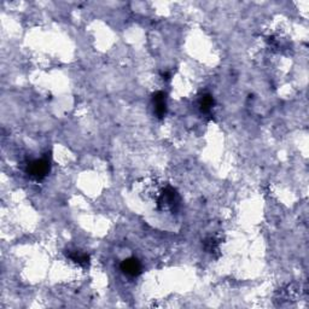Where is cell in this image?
<instances>
[{
	"label": "cell",
	"mask_w": 309,
	"mask_h": 309,
	"mask_svg": "<svg viewBox=\"0 0 309 309\" xmlns=\"http://www.w3.org/2000/svg\"><path fill=\"white\" fill-rule=\"evenodd\" d=\"M215 104V101L213 98V96L209 95V93H203V95L199 97V110H201L203 114H210L211 109H213Z\"/></svg>",
	"instance_id": "obj_6"
},
{
	"label": "cell",
	"mask_w": 309,
	"mask_h": 309,
	"mask_svg": "<svg viewBox=\"0 0 309 309\" xmlns=\"http://www.w3.org/2000/svg\"><path fill=\"white\" fill-rule=\"evenodd\" d=\"M180 204V198L178 195L176 190L173 189L171 186L164 187L162 191L160 198H158V207H167L170 208L171 210L175 211Z\"/></svg>",
	"instance_id": "obj_2"
},
{
	"label": "cell",
	"mask_w": 309,
	"mask_h": 309,
	"mask_svg": "<svg viewBox=\"0 0 309 309\" xmlns=\"http://www.w3.org/2000/svg\"><path fill=\"white\" fill-rule=\"evenodd\" d=\"M51 169V161L49 157H42L40 160H33L27 164L26 173L35 182H41L49 175Z\"/></svg>",
	"instance_id": "obj_1"
},
{
	"label": "cell",
	"mask_w": 309,
	"mask_h": 309,
	"mask_svg": "<svg viewBox=\"0 0 309 309\" xmlns=\"http://www.w3.org/2000/svg\"><path fill=\"white\" fill-rule=\"evenodd\" d=\"M120 268H121V271H122L123 274H126V276L130 277V278L139 277L140 274L143 273L142 263H140V261L136 257H129V258H126V260H123L122 262H121Z\"/></svg>",
	"instance_id": "obj_3"
},
{
	"label": "cell",
	"mask_w": 309,
	"mask_h": 309,
	"mask_svg": "<svg viewBox=\"0 0 309 309\" xmlns=\"http://www.w3.org/2000/svg\"><path fill=\"white\" fill-rule=\"evenodd\" d=\"M161 76H162V79L165 80V81L170 80V74H169V73H167V71H165V73H162V74H161Z\"/></svg>",
	"instance_id": "obj_8"
},
{
	"label": "cell",
	"mask_w": 309,
	"mask_h": 309,
	"mask_svg": "<svg viewBox=\"0 0 309 309\" xmlns=\"http://www.w3.org/2000/svg\"><path fill=\"white\" fill-rule=\"evenodd\" d=\"M68 258H70L71 261H74L75 263L79 264L80 267H82L83 270H87L90 267V263H91V258H90V255L86 254V252H81L79 250H68L65 252Z\"/></svg>",
	"instance_id": "obj_5"
},
{
	"label": "cell",
	"mask_w": 309,
	"mask_h": 309,
	"mask_svg": "<svg viewBox=\"0 0 309 309\" xmlns=\"http://www.w3.org/2000/svg\"><path fill=\"white\" fill-rule=\"evenodd\" d=\"M203 246H204L205 251L209 252V254L215 255L216 252H218V240L214 237H209L203 242Z\"/></svg>",
	"instance_id": "obj_7"
},
{
	"label": "cell",
	"mask_w": 309,
	"mask_h": 309,
	"mask_svg": "<svg viewBox=\"0 0 309 309\" xmlns=\"http://www.w3.org/2000/svg\"><path fill=\"white\" fill-rule=\"evenodd\" d=\"M152 103H154V111L156 117L160 118V120L164 118L165 115H167V95L162 91L154 93Z\"/></svg>",
	"instance_id": "obj_4"
}]
</instances>
